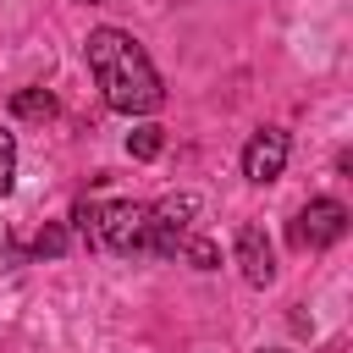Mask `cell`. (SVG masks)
<instances>
[{
  "instance_id": "cell-2",
  "label": "cell",
  "mask_w": 353,
  "mask_h": 353,
  "mask_svg": "<svg viewBox=\"0 0 353 353\" xmlns=\"http://www.w3.org/2000/svg\"><path fill=\"white\" fill-rule=\"evenodd\" d=\"M149 254L188 259L199 270H215L221 265V248L210 237H199V199L193 193H171V199L149 204Z\"/></svg>"
},
{
  "instance_id": "cell-10",
  "label": "cell",
  "mask_w": 353,
  "mask_h": 353,
  "mask_svg": "<svg viewBox=\"0 0 353 353\" xmlns=\"http://www.w3.org/2000/svg\"><path fill=\"white\" fill-rule=\"evenodd\" d=\"M259 353H281V347H259Z\"/></svg>"
},
{
  "instance_id": "cell-1",
  "label": "cell",
  "mask_w": 353,
  "mask_h": 353,
  "mask_svg": "<svg viewBox=\"0 0 353 353\" xmlns=\"http://www.w3.org/2000/svg\"><path fill=\"white\" fill-rule=\"evenodd\" d=\"M88 66H94V83H99V94H105L110 110H121V116H149V110H160V99H165L160 72H154V61L143 55V44H138L132 33H121V28H94V33H88Z\"/></svg>"
},
{
  "instance_id": "cell-9",
  "label": "cell",
  "mask_w": 353,
  "mask_h": 353,
  "mask_svg": "<svg viewBox=\"0 0 353 353\" xmlns=\"http://www.w3.org/2000/svg\"><path fill=\"white\" fill-rule=\"evenodd\" d=\"M11 182H17V138L0 132V199L11 193Z\"/></svg>"
},
{
  "instance_id": "cell-7",
  "label": "cell",
  "mask_w": 353,
  "mask_h": 353,
  "mask_svg": "<svg viewBox=\"0 0 353 353\" xmlns=\"http://www.w3.org/2000/svg\"><path fill=\"white\" fill-rule=\"evenodd\" d=\"M11 110H17V116H50L55 99H50L44 88H22V94H11Z\"/></svg>"
},
{
  "instance_id": "cell-5",
  "label": "cell",
  "mask_w": 353,
  "mask_h": 353,
  "mask_svg": "<svg viewBox=\"0 0 353 353\" xmlns=\"http://www.w3.org/2000/svg\"><path fill=\"white\" fill-rule=\"evenodd\" d=\"M281 165H287V132L281 127H259L248 138V149H243V176L248 182H276Z\"/></svg>"
},
{
  "instance_id": "cell-4",
  "label": "cell",
  "mask_w": 353,
  "mask_h": 353,
  "mask_svg": "<svg viewBox=\"0 0 353 353\" xmlns=\"http://www.w3.org/2000/svg\"><path fill=\"white\" fill-rule=\"evenodd\" d=\"M342 232H347V204H336V199H309L292 221L298 248H331V243H342Z\"/></svg>"
},
{
  "instance_id": "cell-6",
  "label": "cell",
  "mask_w": 353,
  "mask_h": 353,
  "mask_svg": "<svg viewBox=\"0 0 353 353\" xmlns=\"http://www.w3.org/2000/svg\"><path fill=\"white\" fill-rule=\"evenodd\" d=\"M237 265H243L248 287H270L276 281V259H270V243H265L259 226H237Z\"/></svg>"
},
{
  "instance_id": "cell-3",
  "label": "cell",
  "mask_w": 353,
  "mask_h": 353,
  "mask_svg": "<svg viewBox=\"0 0 353 353\" xmlns=\"http://www.w3.org/2000/svg\"><path fill=\"white\" fill-rule=\"evenodd\" d=\"M72 221L94 248H110V254H143L149 248V204H132V199L77 204Z\"/></svg>"
},
{
  "instance_id": "cell-8",
  "label": "cell",
  "mask_w": 353,
  "mask_h": 353,
  "mask_svg": "<svg viewBox=\"0 0 353 353\" xmlns=\"http://www.w3.org/2000/svg\"><path fill=\"white\" fill-rule=\"evenodd\" d=\"M160 127H138V132H127V154H138V160H154L160 154Z\"/></svg>"
}]
</instances>
